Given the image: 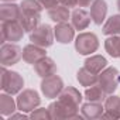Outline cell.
I'll use <instances>...</instances> for the list:
<instances>
[{
  "instance_id": "ffe728a7",
  "label": "cell",
  "mask_w": 120,
  "mask_h": 120,
  "mask_svg": "<svg viewBox=\"0 0 120 120\" xmlns=\"http://www.w3.org/2000/svg\"><path fill=\"white\" fill-rule=\"evenodd\" d=\"M76 79H78V82H79L82 86L89 88V86L98 83L99 75H98V74H93L92 71H89L88 68L83 67V68H81V69L78 71V74H76Z\"/></svg>"
},
{
  "instance_id": "9a60e30c",
  "label": "cell",
  "mask_w": 120,
  "mask_h": 120,
  "mask_svg": "<svg viewBox=\"0 0 120 120\" xmlns=\"http://www.w3.org/2000/svg\"><path fill=\"white\" fill-rule=\"evenodd\" d=\"M90 13L85 11L83 9H75L71 14V21L72 26L75 27V30H85L88 28V26L90 24Z\"/></svg>"
},
{
  "instance_id": "5b68a950",
  "label": "cell",
  "mask_w": 120,
  "mask_h": 120,
  "mask_svg": "<svg viewBox=\"0 0 120 120\" xmlns=\"http://www.w3.org/2000/svg\"><path fill=\"white\" fill-rule=\"evenodd\" d=\"M40 103H41L40 95L34 89H24L17 96V109L20 112H26V113L33 112L40 106Z\"/></svg>"
},
{
  "instance_id": "7402d4cb",
  "label": "cell",
  "mask_w": 120,
  "mask_h": 120,
  "mask_svg": "<svg viewBox=\"0 0 120 120\" xmlns=\"http://www.w3.org/2000/svg\"><path fill=\"white\" fill-rule=\"evenodd\" d=\"M103 34L105 35H119L120 34V14H114L106 20L103 24Z\"/></svg>"
},
{
  "instance_id": "1f68e13d",
  "label": "cell",
  "mask_w": 120,
  "mask_h": 120,
  "mask_svg": "<svg viewBox=\"0 0 120 120\" xmlns=\"http://www.w3.org/2000/svg\"><path fill=\"white\" fill-rule=\"evenodd\" d=\"M117 9H119V11H120V0H117Z\"/></svg>"
},
{
  "instance_id": "5bb4252c",
  "label": "cell",
  "mask_w": 120,
  "mask_h": 120,
  "mask_svg": "<svg viewBox=\"0 0 120 120\" xmlns=\"http://www.w3.org/2000/svg\"><path fill=\"white\" fill-rule=\"evenodd\" d=\"M107 14V4L105 0H93V3L90 4V17L95 24L100 26Z\"/></svg>"
},
{
  "instance_id": "52a82bcc",
  "label": "cell",
  "mask_w": 120,
  "mask_h": 120,
  "mask_svg": "<svg viewBox=\"0 0 120 120\" xmlns=\"http://www.w3.org/2000/svg\"><path fill=\"white\" fill-rule=\"evenodd\" d=\"M26 30L23 28L21 23L19 20L14 21H2V44L6 41L17 42L23 38Z\"/></svg>"
},
{
  "instance_id": "44dd1931",
  "label": "cell",
  "mask_w": 120,
  "mask_h": 120,
  "mask_svg": "<svg viewBox=\"0 0 120 120\" xmlns=\"http://www.w3.org/2000/svg\"><path fill=\"white\" fill-rule=\"evenodd\" d=\"M106 96H107V93L102 89V86L99 83H95V85L86 88V90H85V98L89 102H99V103H102V102L106 100Z\"/></svg>"
},
{
  "instance_id": "cb8c5ba5",
  "label": "cell",
  "mask_w": 120,
  "mask_h": 120,
  "mask_svg": "<svg viewBox=\"0 0 120 120\" xmlns=\"http://www.w3.org/2000/svg\"><path fill=\"white\" fill-rule=\"evenodd\" d=\"M106 52L113 58H120V37L119 35H109L105 41Z\"/></svg>"
},
{
  "instance_id": "f1b7e54d",
  "label": "cell",
  "mask_w": 120,
  "mask_h": 120,
  "mask_svg": "<svg viewBox=\"0 0 120 120\" xmlns=\"http://www.w3.org/2000/svg\"><path fill=\"white\" fill-rule=\"evenodd\" d=\"M30 116L26 114V112H21V113H13L9 116V120H16V119H28Z\"/></svg>"
},
{
  "instance_id": "4dcf8cb0",
  "label": "cell",
  "mask_w": 120,
  "mask_h": 120,
  "mask_svg": "<svg viewBox=\"0 0 120 120\" xmlns=\"http://www.w3.org/2000/svg\"><path fill=\"white\" fill-rule=\"evenodd\" d=\"M93 3V0H78V6L79 7H88Z\"/></svg>"
},
{
  "instance_id": "ac0fdd59",
  "label": "cell",
  "mask_w": 120,
  "mask_h": 120,
  "mask_svg": "<svg viewBox=\"0 0 120 120\" xmlns=\"http://www.w3.org/2000/svg\"><path fill=\"white\" fill-rule=\"evenodd\" d=\"M106 67H107V61L102 55H92V56L86 58V61H85V68H88L89 71H92L93 74H98V75Z\"/></svg>"
},
{
  "instance_id": "7c38bea8",
  "label": "cell",
  "mask_w": 120,
  "mask_h": 120,
  "mask_svg": "<svg viewBox=\"0 0 120 120\" xmlns=\"http://www.w3.org/2000/svg\"><path fill=\"white\" fill-rule=\"evenodd\" d=\"M34 71L38 76L47 78V76H51V75L56 74V65L54 62V59H51L49 56H44L38 62L34 64Z\"/></svg>"
},
{
  "instance_id": "7a4b0ae2",
  "label": "cell",
  "mask_w": 120,
  "mask_h": 120,
  "mask_svg": "<svg viewBox=\"0 0 120 120\" xmlns=\"http://www.w3.org/2000/svg\"><path fill=\"white\" fill-rule=\"evenodd\" d=\"M0 79H2L0 81L2 90L6 93H10V95L20 93L24 86V81H23L21 75L14 71H7L6 67H3V65H2V69H0Z\"/></svg>"
},
{
  "instance_id": "8fae6325",
  "label": "cell",
  "mask_w": 120,
  "mask_h": 120,
  "mask_svg": "<svg viewBox=\"0 0 120 120\" xmlns=\"http://www.w3.org/2000/svg\"><path fill=\"white\" fill-rule=\"evenodd\" d=\"M44 56H47L45 55V48H42V47H40V45H35V44H28V45H26L24 47V49H23V59L27 62V64H35V62H38L41 58H44Z\"/></svg>"
},
{
  "instance_id": "83f0119b",
  "label": "cell",
  "mask_w": 120,
  "mask_h": 120,
  "mask_svg": "<svg viewBox=\"0 0 120 120\" xmlns=\"http://www.w3.org/2000/svg\"><path fill=\"white\" fill-rule=\"evenodd\" d=\"M38 2H40V4H41V6H42L44 9L49 10V9L55 7V6H58L59 0H38Z\"/></svg>"
},
{
  "instance_id": "4316f807",
  "label": "cell",
  "mask_w": 120,
  "mask_h": 120,
  "mask_svg": "<svg viewBox=\"0 0 120 120\" xmlns=\"http://www.w3.org/2000/svg\"><path fill=\"white\" fill-rule=\"evenodd\" d=\"M30 119L33 120H45V119H51L49 110L45 107H40V109H34L30 114Z\"/></svg>"
},
{
  "instance_id": "8992f818",
  "label": "cell",
  "mask_w": 120,
  "mask_h": 120,
  "mask_svg": "<svg viewBox=\"0 0 120 120\" xmlns=\"http://www.w3.org/2000/svg\"><path fill=\"white\" fill-rule=\"evenodd\" d=\"M21 58H23V51L17 44L14 42L2 44V48H0V64L3 67L14 65Z\"/></svg>"
},
{
  "instance_id": "e0dca14e",
  "label": "cell",
  "mask_w": 120,
  "mask_h": 120,
  "mask_svg": "<svg viewBox=\"0 0 120 120\" xmlns=\"http://www.w3.org/2000/svg\"><path fill=\"white\" fill-rule=\"evenodd\" d=\"M17 109V100L11 98L10 93L3 92L0 95V114L2 116H10Z\"/></svg>"
},
{
  "instance_id": "d4e9b609",
  "label": "cell",
  "mask_w": 120,
  "mask_h": 120,
  "mask_svg": "<svg viewBox=\"0 0 120 120\" xmlns=\"http://www.w3.org/2000/svg\"><path fill=\"white\" fill-rule=\"evenodd\" d=\"M20 9H21V13H24V14L40 16L44 7L40 4L38 0H23L20 4Z\"/></svg>"
},
{
  "instance_id": "4fadbf2b",
  "label": "cell",
  "mask_w": 120,
  "mask_h": 120,
  "mask_svg": "<svg viewBox=\"0 0 120 120\" xmlns=\"http://www.w3.org/2000/svg\"><path fill=\"white\" fill-rule=\"evenodd\" d=\"M20 16H21V9L13 2H4L0 6V19H2V21H14V20H19Z\"/></svg>"
},
{
  "instance_id": "30bf717a",
  "label": "cell",
  "mask_w": 120,
  "mask_h": 120,
  "mask_svg": "<svg viewBox=\"0 0 120 120\" xmlns=\"http://www.w3.org/2000/svg\"><path fill=\"white\" fill-rule=\"evenodd\" d=\"M55 40L61 44H68L75 37V27L69 23H56L54 28Z\"/></svg>"
},
{
  "instance_id": "277c9868",
  "label": "cell",
  "mask_w": 120,
  "mask_h": 120,
  "mask_svg": "<svg viewBox=\"0 0 120 120\" xmlns=\"http://www.w3.org/2000/svg\"><path fill=\"white\" fill-rule=\"evenodd\" d=\"M54 28L48 24H40L35 30L30 33V41L42 48H48L54 42Z\"/></svg>"
},
{
  "instance_id": "d6986e66",
  "label": "cell",
  "mask_w": 120,
  "mask_h": 120,
  "mask_svg": "<svg viewBox=\"0 0 120 120\" xmlns=\"http://www.w3.org/2000/svg\"><path fill=\"white\" fill-rule=\"evenodd\" d=\"M48 16L52 21L55 23H67L68 19L71 17V13H69V7L61 4V6H55L52 9L48 10Z\"/></svg>"
},
{
  "instance_id": "3957f363",
  "label": "cell",
  "mask_w": 120,
  "mask_h": 120,
  "mask_svg": "<svg viewBox=\"0 0 120 120\" xmlns=\"http://www.w3.org/2000/svg\"><path fill=\"white\" fill-rule=\"evenodd\" d=\"M98 83L102 86V89L107 95H112L117 89V86L120 83V74H119V71L114 67H106L99 74Z\"/></svg>"
},
{
  "instance_id": "484cf974",
  "label": "cell",
  "mask_w": 120,
  "mask_h": 120,
  "mask_svg": "<svg viewBox=\"0 0 120 120\" xmlns=\"http://www.w3.org/2000/svg\"><path fill=\"white\" fill-rule=\"evenodd\" d=\"M19 21L21 23V26L26 30V33H31L33 30H35L40 26V16H31V14L21 13Z\"/></svg>"
},
{
  "instance_id": "d6a6232c",
  "label": "cell",
  "mask_w": 120,
  "mask_h": 120,
  "mask_svg": "<svg viewBox=\"0 0 120 120\" xmlns=\"http://www.w3.org/2000/svg\"><path fill=\"white\" fill-rule=\"evenodd\" d=\"M2 2L4 3V2H14V0H2Z\"/></svg>"
},
{
  "instance_id": "6da1fadb",
  "label": "cell",
  "mask_w": 120,
  "mask_h": 120,
  "mask_svg": "<svg viewBox=\"0 0 120 120\" xmlns=\"http://www.w3.org/2000/svg\"><path fill=\"white\" fill-rule=\"evenodd\" d=\"M82 102V95L74 86H67L59 93L58 100L52 102L48 106L51 119H78L79 116V103Z\"/></svg>"
},
{
  "instance_id": "603a6c76",
  "label": "cell",
  "mask_w": 120,
  "mask_h": 120,
  "mask_svg": "<svg viewBox=\"0 0 120 120\" xmlns=\"http://www.w3.org/2000/svg\"><path fill=\"white\" fill-rule=\"evenodd\" d=\"M105 110L110 113L114 119H120V96H114L113 93L105 100Z\"/></svg>"
},
{
  "instance_id": "f546056e",
  "label": "cell",
  "mask_w": 120,
  "mask_h": 120,
  "mask_svg": "<svg viewBox=\"0 0 120 120\" xmlns=\"http://www.w3.org/2000/svg\"><path fill=\"white\" fill-rule=\"evenodd\" d=\"M59 3L67 7H75V6H78V0H59Z\"/></svg>"
},
{
  "instance_id": "2e32d148",
  "label": "cell",
  "mask_w": 120,
  "mask_h": 120,
  "mask_svg": "<svg viewBox=\"0 0 120 120\" xmlns=\"http://www.w3.org/2000/svg\"><path fill=\"white\" fill-rule=\"evenodd\" d=\"M81 112H82V117L85 119H100V116L103 114L105 112V106H102V103L99 102H86L82 105L81 107Z\"/></svg>"
},
{
  "instance_id": "ba28073f",
  "label": "cell",
  "mask_w": 120,
  "mask_h": 120,
  "mask_svg": "<svg viewBox=\"0 0 120 120\" xmlns=\"http://www.w3.org/2000/svg\"><path fill=\"white\" fill-rule=\"evenodd\" d=\"M99 48V40L93 33H81L75 38V49L81 55H89Z\"/></svg>"
},
{
  "instance_id": "9c48e42d",
  "label": "cell",
  "mask_w": 120,
  "mask_h": 120,
  "mask_svg": "<svg viewBox=\"0 0 120 120\" xmlns=\"http://www.w3.org/2000/svg\"><path fill=\"white\" fill-rule=\"evenodd\" d=\"M62 89H64V82L56 74H54L51 76H47V78H42L41 92L44 93L45 98H48V99L58 98L59 93L62 92Z\"/></svg>"
}]
</instances>
